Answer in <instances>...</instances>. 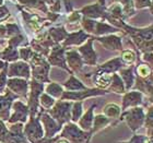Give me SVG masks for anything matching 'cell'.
<instances>
[{"mask_svg":"<svg viewBox=\"0 0 153 143\" xmlns=\"http://www.w3.org/2000/svg\"><path fill=\"white\" fill-rule=\"evenodd\" d=\"M124 119L126 120L127 124L130 127V129L132 131H136L138 128H140V126L143 122L144 119V114L142 108H134L129 110L128 113L124 115Z\"/></svg>","mask_w":153,"mask_h":143,"instance_id":"cell-2","label":"cell"},{"mask_svg":"<svg viewBox=\"0 0 153 143\" xmlns=\"http://www.w3.org/2000/svg\"><path fill=\"white\" fill-rule=\"evenodd\" d=\"M91 45H92V39H90L88 44H85L84 46H82V47L80 48V53L82 54L83 59H84V61H85L86 64H94L96 61V56L94 50L92 49Z\"/></svg>","mask_w":153,"mask_h":143,"instance_id":"cell-7","label":"cell"},{"mask_svg":"<svg viewBox=\"0 0 153 143\" xmlns=\"http://www.w3.org/2000/svg\"><path fill=\"white\" fill-rule=\"evenodd\" d=\"M148 142V137H143V136H134L132 138V140L130 143H147Z\"/></svg>","mask_w":153,"mask_h":143,"instance_id":"cell-26","label":"cell"},{"mask_svg":"<svg viewBox=\"0 0 153 143\" xmlns=\"http://www.w3.org/2000/svg\"><path fill=\"white\" fill-rule=\"evenodd\" d=\"M65 86L67 87V89L69 90H81V89H85V86L83 85L82 83L80 82V81H78V80L76 79V78H74V76H71L70 80L68 81L66 84H65Z\"/></svg>","mask_w":153,"mask_h":143,"instance_id":"cell-19","label":"cell"},{"mask_svg":"<svg viewBox=\"0 0 153 143\" xmlns=\"http://www.w3.org/2000/svg\"><path fill=\"white\" fill-rule=\"evenodd\" d=\"M8 86L12 90L14 93H18L20 95L25 96L26 92H27V84L24 80H19V79H11L8 82Z\"/></svg>","mask_w":153,"mask_h":143,"instance_id":"cell-8","label":"cell"},{"mask_svg":"<svg viewBox=\"0 0 153 143\" xmlns=\"http://www.w3.org/2000/svg\"><path fill=\"white\" fill-rule=\"evenodd\" d=\"M7 133H8V130L4 127V124L1 122V120H0V141H3V139L6 138Z\"/></svg>","mask_w":153,"mask_h":143,"instance_id":"cell-27","label":"cell"},{"mask_svg":"<svg viewBox=\"0 0 153 143\" xmlns=\"http://www.w3.org/2000/svg\"><path fill=\"white\" fill-rule=\"evenodd\" d=\"M94 107H95V105L92 106V107L90 108L89 110L83 115V117L79 120V126L83 131H88V130H90V129L92 128L93 119H94V118H93V116H92V111H93V108H94Z\"/></svg>","mask_w":153,"mask_h":143,"instance_id":"cell-11","label":"cell"},{"mask_svg":"<svg viewBox=\"0 0 153 143\" xmlns=\"http://www.w3.org/2000/svg\"><path fill=\"white\" fill-rule=\"evenodd\" d=\"M112 90L116 91L117 93H124V85L117 76H114V84L112 86Z\"/></svg>","mask_w":153,"mask_h":143,"instance_id":"cell-23","label":"cell"},{"mask_svg":"<svg viewBox=\"0 0 153 143\" xmlns=\"http://www.w3.org/2000/svg\"><path fill=\"white\" fill-rule=\"evenodd\" d=\"M55 143H69V142H68V141L64 138V139H59V140H56V142H55Z\"/></svg>","mask_w":153,"mask_h":143,"instance_id":"cell-30","label":"cell"},{"mask_svg":"<svg viewBox=\"0 0 153 143\" xmlns=\"http://www.w3.org/2000/svg\"><path fill=\"white\" fill-rule=\"evenodd\" d=\"M70 103H58L51 110V115L59 124H64L70 118Z\"/></svg>","mask_w":153,"mask_h":143,"instance_id":"cell-3","label":"cell"},{"mask_svg":"<svg viewBox=\"0 0 153 143\" xmlns=\"http://www.w3.org/2000/svg\"><path fill=\"white\" fill-rule=\"evenodd\" d=\"M39 101H41V105L45 108H51L55 104L54 99H51V96H48L47 94H42Z\"/></svg>","mask_w":153,"mask_h":143,"instance_id":"cell-21","label":"cell"},{"mask_svg":"<svg viewBox=\"0 0 153 143\" xmlns=\"http://www.w3.org/2000/svg\"><path fill=\"white\" fill-rule=\"evenodd\" d=\"M6 72L7 71L4 70L1 74H0V93L2 92V90L4 89V85H6Z\"/></svg>","mask_w":153,"mask_h":143,"instance_id":"cell-29","label":"cell"},{"mask_svg":"<svg viewBox=\"0 0 153 143\" xmlns=\"http://www.w3.org/2000/svg\"><path fill=\"white\" fill-rule=\"evenodd\" d=\"M138 74L140 76H142V78H146V76H150L151 74L150 68L148 67V66H146V64H141V66L138 67Z\"/></svg>","mask_w":153,"mask_h":143,"instance_id":"cell-25","label":"cell"},{"mask_svg":"<svg viewBox=\"0 0 153 143\" xmlns=\"http://www.w3.org/2000/svg\"><path fill=\"white\" fill-rule=\"evenodd\" d=\"M136 59V55L132 50H126L123 54V60L126 61L127 64H132Z\"/></svg>","mask_w":153,"mask_h":143,"instance_id":"cell-24","label":"cell"},{"mask_svg":"<svg viewBox=\"0 0 153 143\" xmlns=\"http://www.w3.org/2000/svg\"><path fill=\"white\" fill-rule=\"evenodd\" d=\"M27 107L24 106L21 102H16L14 104V114L12 115L11 119H9V122L13 124V122H18V121H21V122H24L26 121V117H27Z\"/></svg>","mask_w":153,"mask_h":143,"instance_id":"cell-5","label":"cell"},{"mask_svg":"<svg viewBox=\"0 0 153 143\" xmlns=\"http://www.w3.org/2000/svg\"><path fill=\"white\" fill-rule=\"evenodd\" d=\"M67 59L69 61V64L70 67L74 70H79L80 68L82 67V60L81 58L78 56L76 51H70L67 54Z\"/></svg>","mask_w":153,"mask_h":143,"instance_id":"cell-15","label":"cell"},{"mask_svg":"<svg viewBox=\"0 0 153 143\" xmlns=\"http://www.w3.org/2000/svg\"><path fill=\"white\" fill-rule=\"evenodd\" d=\"M99 41H102L103 44L105 45V47L109 48V49H117V50H121L120 38L115 37V36H108V37L100 38Z\"/></svg>","mask_w":153,"mask_h":143,"instance_id":"cell-12","label":"cell"},{"mask_svg":"<svg viewBox=\"0 0 153 143\" xmlns=\"http://www.w3.org/2000/svg\"><path fill=\"white\" fill-rule=\"evenodd\" d=\"M9 76H20L29 78L30 76L29 66H27L25 62H16V64H11Z\"/></svg>","mask_w":153,"mask_h":143,"instance_id":"cell-9","label":"cell"},{"mask_svg":"<svg viewBox=\"0 0 153 143\" xmlns=\"http://www.w3.org/2000/svg\"><path fill=\"white\" fill-rule=\"evenodd\" d=\"M108 122H109V120L105 117V116H103V115H97V116L93 119V126H92L93 132L91 134H93L94 132H96V131L103 129L105 126L108 124Z\"/></svg>","mask_w":153,"mask_h":143,"instance_id":"cell-16","label":"cell"},{"mask_svg":"<svg viewBox=\"0 0 153 143\" xmlns=\"http://www.w3.org/2000/svg\"><path fill=\"white\" fill-rule=\"evenodd\" d=\"M24 132L32 142H35L36 140H39L43 137V128L37 119L34 117L31 118L30 122L26 124V127L24 128Z\"/></svg>","mask_w":153,"mask_h":143,"instance_id":"cell-4","label":"cell"},{"mask_svg":"<svg viewBox=\"0 0 153 143\" xmlns=\"http://www.w3.org/2000/svg\"><path fill=\"white\" fill-rule=\"evenodd\" d=\"M112 82V76L106 72H100L94 76V83L99 87H107Z\"/></svg>","mask_w":153,"mask_h":143,"instance_id":"cell-13","label":"cell"},{"mask_svg":"<svg viewBox=\"0 0 153 143\" xmlns=\"http://www.w3.org/2000/svg\"><path fill=\"white\" fill-rule=\"evenodd\" d=\"M120 114V108L116 104H107L104 108V115L109 118H117Z\"/></svg>","mask_w":153,"mask_h":143,"instance_id":"cell-17","label":"cell"},{"mask_svg":"<svg viewBox=\"0 0 153 143\" xmlns=\"http://www.w3.org/2000/svg\"><path fill=\"white\" fill-rule=\"evenodd\" d=\"M134 1H136V6L138 8H143V7L150 6L151 4L150 0H134Z\"/></svg>","mask_w":153,"mask_h":143,"instance_id":"cell-28","label":"cell"},{"mask_svg":"<svg viewBox=\"0 0 153 143\" xmlns=\"http://www.w3.org/2000/svg\"><path fill=\"white\" fill-rule=\"evenodd\" d=\"M11 105V99L10 97H0V118L3 120L8 119L9 116V109Z\"/></svg>","mask_w":153,"mask_h":143,"instance_id":"cell-14","label":"cell"},{"mask_svg":"<svg viewBox=\"0 0 153 143\" xmlns=\"http://www.w3.org/2000/svg\"><path fill=\"white\" fill-rule=\"evenodd\" d=\"M42 121H43V124H44L45 130H46V137H47L48 139L53 138V136H54L58 130H60V128H61L60 126L56 124V122H55L48 115H43V116H42Z\"/></svg>","mask_w":153,"mask_h":143,"instance_id":"cell-6","label":"cell"},{"mask_svg":"<svg viewBox=\"0 0 153 143\" xmlns=\"http://www.w3.org/2000/svg\"><path fill=\"white\" fill-rule=\"evenodd\" d=\"M61 137L66 138L71 143H86V141L91 138V133H85L84 131H81L74 124H71L65 127Z\"/></svg>","mask_w":153,"mask_h":143,"instance_id":"cell-1","label":"cell"},{"mask_svg":"<svg viewBox=\"0 0 153 143\" xmlns=\"http://www.w3.org/2000/svg\"><path fill=\"white\" fill-rule=\"evenodd\" d=\"M48 94H51V95L55 96V97H59L61 95V93H62V89H61V86L59 84H56V83H51L49 85L47 86V89H46Z\"/></svg>","mask_w":153,"mask_h":143,"instance_id":"cell-18","label":"cell"},{"mask_svg":"<svg viewBox=\"0 0 153 143\" xmlns=\"http://www.w3.org/2000/svg\"><path fill=\"white\" fill-rule=\"evenodd\" d=\"M71 110H72V121H78L82 114L81 103H76L74 105V109H71Z\"/></svg>","mask_w":153,"mask_h":143,"instance_id":"cell-22","label":"cell"},{"mask_svg":"<svg viewBox=\"0 0 153 143\" xmlns=\"http://www.w3.org/2000/svg\"><path fill=\"white\" fill-rule=\"evenodd\" d=\"M1 2H2V0H0V4H1Z\"/></svg>","mask_w":153,"mask_h":143,"instance_id":"cell-31","label":"cell"},{"mask_svg":"<svg viewBox=\"0 0 153 143\" xmlns=\"http://www.w3.org/2000/svg\"><path fill=\"white\" fill-rule=\"evenodd\" d=\"M142 102V95L140 92H130L127 93L124 97V105L123 109H125L128 106H137Z\"/></svg>","mask_w":153,"mask_h":143,"instance_id":"cell-10","label":"cell"},{"mask_svg":"<svg viewBox=\"0 0 153 143\" xmlns=\"http://www.w3.org/2000/svg\"><path fill=\"white\" fill-rule=\"evenodd\" d=\"M121 76L126 81V84H127V89L128 87H131L132 83H134V74H132V70L131 69H127V70L121 71Z\"/></svg>","mask_w":153,"mask_h":143,"instance_id":"cell-20","label":"cell"}]
</instances>
